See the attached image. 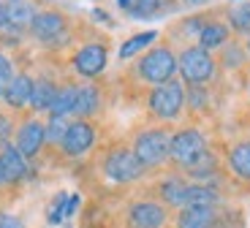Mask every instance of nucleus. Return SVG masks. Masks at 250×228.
Listing matches in <instances>:
<instances>
[{"instance_id": "1", "label": "nucleus", "mask_w": 250, "mask_h": 228, "mask_svg": "<svg viewBox=\"0 0 250 228\" xmlns=\"http://www.w3.org/2000/svg\"><path fill=\"white\" fill-rule=\"evenodd\" d=\"M169 147L171 136L166 128H147L133 139V155L144 168H158L169 163Z\"/></svg>"}, {"instance_id": "2", "label": "nucleus", "mask_w": 250, "mask_h": 228, "mask_svg": "<svg viewBox=\"0 0 250 228\" xmlns=\"http://www.w3.org/2000/svg\"><path fill=\"white\" fill-rule=\"evenodd\" d=\"M207 152V139L201 130L196 128H182L171 136V147H169V161L180 168H193L196 163L204 158Z\"/></svg>"}, {"instance_id": "3", "label": "nucleus", "mask_w": 250, "mask_h": 228, "mask_svg": "<svg viewBox=\"0 0 250 228\" xmlns=\"http://www.w3.org/2000/svg\"><path fill=\"white\" fill-rule=\"evenodd\" d=\"M182 106H185V87L182 82L171 79L166 84H158L150 93V111L152 117L169 123V120H177L182 114Z\"/></svg>"}, {"instance_id": "4", "label": "nucleus", "mask_w": 250, "mask_h": 228, "mask_svg": "<svg viewBox=\"0 0 250 228\" xmlns=\"http://www.w3.org/2000/svg\"><path fill=\"white\" fill-rule=\"evenodd\" d=\"M139 76H142L144 82H150V84H166V82L174 79L177 74V57L171 49H166V46H155V49H150L147 55L139 60Z\"/></svg>"}, {"instance_id": "5", "label": "nucleus", "mask_w": 250, "mask_h": 228, "mask_svg": "<svg viewBox=\"0 0 250 228\" xmlns=\"http://www.w3.org/2000/svg\"><path fill=\"white\" fill-rule=\"evenodd\" d=\"M104 174H106V179H112L117 185H131V182H139L144 177V166L139 163L133 149L117 147L104 158Z\"/></svg>"}, {"instance_id": "6", "label": "nucleus", "mask_w": 250, "mask_h": 228, "mask_svg": "<svg viewBox=\"0 0 250 228\" xmlns=\"http://www.w3.org/2000/svg\"><path fill=\"white\" fill-rule=\"evenodd\" d=\"M177 71L182 74V79L193 87H201L215 76V60L212 55L201 46H190L177 57Z\"/></svg>"}, {"instance_id": "7", "label": "nucleus", "mask_w": 250, "mask_h": 228, "mask_svg": "<svg viewBox=\"0 0 250 228\" xmlns=\"http://www.w3.org/2000/svg\"><path fill=\"white\" fill-rule=\"evenodd\" d=\"M125 220H128V228H163L169 223V209L161 201L144 198V201H133L128 207Z\"/></svg>"}, {"instance_id": "8", "label": "nucleus", "mask_w": 250, "mask_h": 228, "mask_svg": "<svg viewBox=\"0 0 250 228\" xmlns=\"http://www.w3.org/2000/svg\"><path fill=\"white\" fill-rule=\"evenodd\" d=\"M93 144H95V128L87 120H74V123L68 125V130H65V136H62L60 149H62V155H68V158H82Z\"/></svg>"}, {"instance_id": "9", "label": "nucleus", "mask_w": 250, "mask_h": 228, "mask_svg": "<svg viewBox=\"0 0 250 228\" xmlns=\"http://www.w3.org/2000/svg\"><path fill=\"white\" fill-rule=\"evenodd\" d=\"M44 144H46V125L38 123V120H27V123H22L17 128V133H14V147L25 155L27 161H33V158L41 152Z\"/></svg>"}, {"instance_id": "10", "label": "nucleus", "mask_w": 250, "mask_h": 228, "mask_svg": "<svg viewBox=\"0 0 250 228\" xmlns=\"http://www.w3.org/2000/svg\"><path fill=\"white\" fill-rule=\"evenodd\" d=\"M106 68V46L104 43H84L74 55V71L84 79H95Z\"/></svg>"}, {"instance_id": "11", "label": "nucleus", "mask_w": 250, "mask_h": 228, "mask_svg": "<svg viewBox=\"0 0 250 228\" xmlns=\"http://www.w3.org/2000/svg\"><path fill=\"white\" fill-rule=\"evenodd\" d=\"M0 166H3L8 185H22V182L30 179V161L14 144H8L6 149H0Z\"/></svg>"}, {"instance_id": "12", "label": "nucleus", "mask_w": 250, "mask_h": 228, "mask_svg": "<svg viewBox=\"0 0 250 228\" xmlns=\"http://www.w3.org/2000/svg\"><path fill=\"white\" fill-rule=\"evenodd\" d=\"M174 223L177 228H218L220 212L218 207H182Z\"/></svg>"}, {"instance_id": "13", "label": "nucleus", "mask_w": 250, "mask_h": 228, "mask_svg": "<svg viewBox=\"0 0 250 228\" xmlns=\"http://www.w3.org/2000/svg\"><path fill=\"white\" fill-rule=\"evenodd\" d=\"M30 33L38 38V41L52 43L65 33V19H62V14H57V11H41V14H36V19H33Z\"/></svg>"}, {"instance_id": "14", "label": "nucleus", "mask_w": 250, "mask_h": 228, "mask_svg": "<svg viewBox=\"0 0 250 228\" xmlns=\"http://www.w3.org/2000/svg\"><path fill=\"white\" fill-rule=\"evenodd\" d=\"M188 185H190V182H185V179L177 177V174H171V177L163 179L161 185H158V196H161L163 207H174V209H182V207H185Z\"/></svg>"}, {"instance_id": "15", "label": "nucleus", "mask_w": 250, "mask_h": 228, "mask_svg": "<svg viewBox=\"0 0 250 228\" xmlns=\"http://www.w3.org/2000/svg\"><path fill=\"white\" fill-rule=\"evenodd\" d=\"M30 95H33V79L27 74L14 76V79L6 84V90H3V98H6V104L11 106V109L27 106L30 104Z\"/></svg>"}, {"instance_id": "16", "label": "nucleus", "mask_w": 250, "mask_h": 228, "mask_svg": "<svg viewBox=\"0 0 250 228\" xmlns=\"http://www.w3.org/2000/svg\"><path fill=\"white\" fill-rule=\"evenodd\" d=\"M3 6H6V19H8V27L11 30H22V27L33 25V19H36L33 0H8Z\"/></svg>"}, {"instance_id": "17", "label": "nucleus", "mask_w": 250, "mask_h": 228, "mask_svg": "<svg viewBox=\"0 0 250 228\" xmlns=\"http://www.w3.org/2000/svg\"><path fill=\"white\" fill-rule=\"evenodd\" d=\"M101 109V93L95 84H82L76 90V104H74V117L87 120Z\"/></svg>"}, {"instance_id": "18", "label": "nucleus", "mask_w": 250, "mask_h": 228, "mask_svg": "<svg viewBox=\"0 0 250 228\" xmlns=\"http://www.w3.org/2000/svg\"><path fill=\"white\" fill-rule=\"evenodd\" d=\"M229 166L237 179L250 182V142H237L229 149Z\"/></svg>"}, {"instance_id": "19", "label": "nucleus", "mask_w": 250, "mask_h": 228, "mask_svg": "<svg viewBox=\"0 0 250 228\" xmlns=\"http://www.w3.org/2000/svg\"><path fill=\"white\" fill-rule=\"evenodd\" d=\"M226 41H229V25H223V22H209L199 33V46L207 52L226 46Z\"/></svg>"}, {"instance_id": "20", "label": "nucleus", "mask_w": 250, "mask_h": 228, "mask_svg": "<svg viewBox=\"0 0 250 228\" xmlns=\"http://www.w3.org/2000/svg\"><path fill=\"white\" fill-rule=\"evenodd\" d=\"M57 95V87L52 79H46V76H41V79L33 82V95H30V106L36 111H46L52 109V101H55Z\"/></svg>"}, {"instance_id": "21", "label": "nucleus", "mask_w": 250, "mask_h": 228, "mask_svg": "<svg viewBox=\"0 0 250 228\" xmlns=\"http://www.w3.org/2000/svg\"><path fill=\"white\" fill-rule=\"evenodd\" d=\"M76 84H65V87H57V95L52 101V109H49V117H74V104H76Z\"/></svg>"}, {"instance_id": "22", "label": "nucleus", "mask_w": 250, "mask_h": 228, "mask_svg": "<svg viewBox=\"0 0 250 228\" xmlns=\"http://www.w3.org/2000/svg\"><path fill=\"white\" fill-rule=\"evenodd\" d=\"M220 204V193L212 185H188L185 193V207H218Z\"/></svg>"}, {"instance_id": "23", "label": "nucleus", "mask_w": 250, "mask_h": 228, "mask_svg": "<svg viewBox=\"0 0 250 228\" xmlns=\"http://www.w3.org/2000/svg\"><path fill=\"white\" fill-rule=\"evenodd\" d=\"M158 38V33L155 30H147V33H139V36H133V38H128V41L123 43V49H120V57H131V55H136V52H142L144 46H150L152 41Z\"/></svg>"}, {"instance_id": "24", "label": "nucleus", "mask_w": 250, "mask_h": 228, "mask_svg": "<svg viewBox=\"0 0 250 228\" xmlns=\"http://www.w3.org/2000/svg\"><path fill=\"white\" fill-rule=\"evenodd\" d=\"M229 22L237 33H250V0L248 3H237L229 11Z\"/></svg>"}, {"instance_id": "25", "label": "nucleus", "mask_w": 250, "mask_h": 228, "mask_svg": "<svg viewBox=\"0 0 250 228\" xmlns=\"http://www.w3.org/2000/svg\"><path fill=\"white\" fill-rule=\"evenodd\" d=\"M68 125H71L68 117H49V123H46V142L60 144L62 136H65V130H68Z\"/></svg>"}, {"instance_id": "26", "label": "nucleus", "mask_w": 250, "mask_h": 228, "mask_svg": "<svg viewBox=\"0 0 250 228\" xmlns=\"http://www.w3.org/2000/svg\"><path fill=\"white\" fill-rule=\"evenodd\" d=\"M158 8H161V0H131L128 14L136 17V19H147V17H152V14H158Z\"/></svg>"}, {"instance_id": "27", "label": "nucleus", "mask_w": 250, "mask_h": 228, "mask_svg": "<svg viewBox=\"0 0 250 228\" xmlns=\"http://www.w3.org/2000/svg\"><path fill=\"white\" fill-rule=\"evenodd\" d=\"M17 133L14 130V123L8 114H0V149H6L8 144H11V136Z\"/></svg>"}, {"instance_id": "28", "label": "nucleus", "mask_w": 250, "mask_h": 228, "mask_svg": "<svg viewBox=\"0 0 250 228\" xmlns=\"http://www.w3.org/2000/svg\"><path fill=\"white\" fill-rule=\"evenodd\" d=\"M65 193H60V196L55 198V204H52V209H49V223L52 226H57V223L65 220Z\"/></svg>"}, {"instance_id": "29", "label": "nucleus", "mask_w": 250, "mask_h": 228, "mask_svg": "<svg viewBox=\"0 0 250 228\" xmlns=\"http://www.w3.org/2000/svg\"><path fill=\"white\" fill-rule=\"evenodd\" d=\"M14 79V68H11V60L6 55H0V84H8Z\"/></svg>"}, {"instance_id": "30", "label": "nucleus", "mask_w": 250, "mask_h": 228, "mask_svg": "<svg viewBox=\"0 0 250 228\" xmlns=\"http://www.w3.org/2000/svg\"><path fill=\"white\" fill-rule=\"evenodd\" d=\"M0 228H25V223L14 215H0Z\"/></svg>"}, {"instance_id": "31", "label": "nucleus", "mask_w": 250, "mask_h": 228, "mask_svg": "<svg viewBox=\"0 0 250 228\" xmlns=\"http://www.w3.org/2000/svg\"><path fill=\"white\" fill-rule=\"evenodd\" d=\"M190 104H193L196 109H201V104H207V95H204L201 87H193V90H190Z\"/></svg>"}, {"instance_id": "32", "label": "nucleus", "mask_w": 250, "mask_h": 228, "mask_svg": "<svg viewBox=\"0 0 250 228\" xmlns=\"http://www.w3.org/2000/svg\"><path fill=\"white\" fill-rule=\"evenodd\" d=\"M76 209H79V196L74 193V196H68V198H65V220H68V217L74 215Z\"/></svg>"}, {"instance_id": "33", "label": "nucleus", "mask_w": 250, "mask_h": 228, "mask_svg": "<svg viewBox=\"0 0 250 228\" xmlns=\"http://www.w3.org/2000/svg\"><path fill=\"white\" fill-rule=\"evenodd\" d=\"M6 185H8V182H6V174H3V166H0V190H3Z\"/></svg>"}, {"instance_id": "34", "label": "nucleus", "mask_w": 250, "mask_h": 228, "mask_svg": "<svg viewBox=\"0 0 250 228\" xmlns=\"http://www.w3.org/2000/svg\"><path fill=\"white\" fill-rule=\"evenodd\" d=\"M120 8H125V11H128V8H131V0H120Z\"/></svg>"}, {"instance_id": "35", "label": "nucleus", "mask_w": 250, "mask_h": 228, "mask_svg": "<svg viewBox=\"0 0 250 228\" xmlns=\"http://www.w3.org/2000/svg\"><path fill=\"white\" fill-rule=\"evenodd\" d=\"M3 90H6V84H0V98H3Z\"/></svg>"}, {"instance_id": "36", "label": "nucleus", "mask_w": 250, "mask_h": 228, "mask_svg": "<svg viewBox=\"0 0 250 228\" xmlns=\"http://www.w3.org/2000/svg\"><path fill=\"white\" fill-rule=\"evenodd\" d=\"M248 52H250V38H248Z\"/></svg>"}]
</instances>
